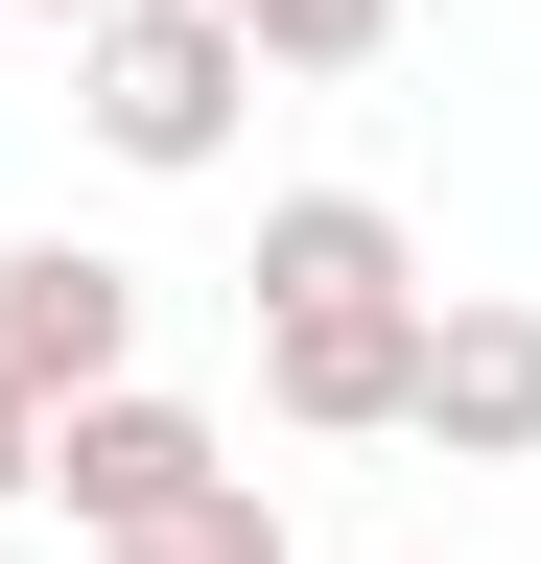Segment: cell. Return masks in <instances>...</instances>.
Here are the masks:
<instances>
[{
    "label": "cell",
    "instance_id": "1",
    "mask_svg": "<svg viewBox=\"0 0 541 564\" xmlns=\"http://www.w3.org/2000/svg\"><path fill=\"white\" fill-rule=\"evenodd\" d=\"M236 95H259V47L213 24V0H118V24H72V118H95V165H142V188L236 165Z\"/></svg>",
    "mask_w": 541,
    "mask_h": 564
},
{
    "label": "cell",
    "instance_id": "2",
    "mask_svg": "<svg viewBox=\"0 0 541 564\" xmlns=\"http://www.w3.org/2000/svg\"><path fill=\"white\" fill-rule=\"evenodd\" d=\"M213 494H236V447H213L165 377H118V400L47 423V518H72L95 564H118V541H165V518H213Z\"/></svg>",
    "mask_w": 541,
    "mask_h": 564
},
{
    "label": "cell",
    "instance_id": "3",
    "mask_svg": "<svg viewBox=\"0 0 541 564\" xmlns=\"http://www.w3.org/2000/svg\"><path fill=\"white\" fill-rule=\"evenodd\" d=\"M0 377H24L47 423H72V400H118V377H142V259L24 236V259H0Z\"/></svg>",
    "mask_w": 541,
    "mask_h": 564
},
{
    "label": "cell",
    "instance_id": "4",
    "mask_svg": "<svg viewBox=\"0 0 541 564\" xmlns=\"http://www.w3.org/2000/svg\"><path fill=\"white\" fill-rule=\"evenodd\" d=\"M400 447H447V470H518V447H541V306L447 282V306H424V400H400Z\"/></svg>",
    "mask_w": 541,
    "mask_h": 564
},
{
    "label": "cell",
    "instance_id": "5",
    "mask_svg": "<svg viewBox=\"0 0 541 564\" xmlns=\"http://www.w3.org/2000/svg\"><path fill=\"white\" fill-rule=\"evenodd\" d=\"M447 306V282H424ZM424 306H306V329H259V400L306 423V447H400V400H424Z\"/></svg>",
    "mask_w": 541,
    "mask_h": 564
},
{
    "label": "cell",
    "instance_id": "6",
    "mask_svg": "<svg viewBox=\"0 0 541 564\" xmlns=\"http://www.w3.org/2000/svg\"><path fill=\"white\" fill-rule=\"evenodd\" d=\"M236 306H259V329H306V306H424V259H400L377 188H283L259 259H236Z\"/></svg>",
    "mask_w": 541,
    "mask_h": 564
},
{
    "label": "cell",
    "instance_id": "7",
    "mask_svg": "<svg viewBox=\"0 0 541 564\" xmlns=\"http://www.w3.org/2000/svg\"><path fill=\"white\" fill-rule=\"evenodd\" d=\"M213 24H236L259 70H377V47H400V0H213Z\"/></svg>",
    "mask_w": 541,
    "mask_h": 564
},
{
    "label": "cell",
    "instance_id": "8",
    "mask_svg": "<svg viewBox=\"0 0 541 564\" xmlns=\"http://www.w3.org/2000/svg\"><path fill=\"white\" fill-rule=\"evenodd\" d=\"M24 494H47V400L0 377V518H24Z\"/></svg>",
    "mask_w": 541,
    "mask_h": 564
},
{
    "label": "cell",
    "instance_id": "9",
    "mask_svg": "<svg viewBox=\"0 0 541 564\" xmlns=\"http://www.w3.org/2000/svg\"><path fill=\"white\" fill-rule=\"evenodd\" d=\"M0 24H118V0H0Z\"/></svg>",
    "mask_w": 541,
    "mask_h": 564
},
{
    "label": "cell",
    "instance_id": "10",
    "mask_svg": "<svg viewBox=\"0 0 541 564\" xmlns=\"http://www.w3.org/2000/svg\"><path fill=\"white\" fill-rule=\"evenodd\" d=\"M118 564H142V541H118Z\"/></svg>",
    "mask_w": 541,
    "mask_h": 564
}]
</instances>
